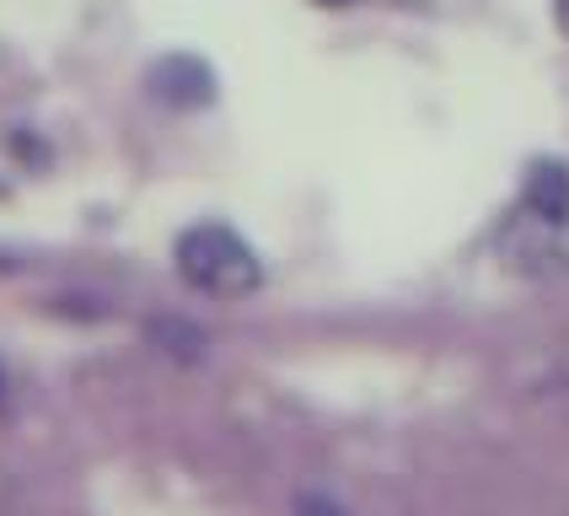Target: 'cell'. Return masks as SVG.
Returning a JSON list of instances; mask_svg holds the SVG:
<instances>
[{
  "label": "cell",
  "instance_id": "obj_4",
  "mask_svg": "<svg viewBox=\"0 0 569 516\" xmlns=\"http://www.w3.org/2000/svg\"><path fill=\"white\" fill-rule=\"evenodd\" d=\"M151 345H157L161 355H172V360H183V366H193V360H204V328L189 318H157L151 322Z\"/></svg>",
  "mask_w": 569,
  "mask_h": 516
},
{
  "label": "cell",
  "instance_id": "obj_3",
  "mask_svg": "<svg viewBox=\"0 0 569 516\" xmlns=\"http://www.w3.org/2000/svg\"><path fill=\"white\" fill-rule=\"evenodd\" d=\"M527 210L548 226L569 221V167L565 161H538L527 172Z\"/></svg>",
  "mask_w": 569,
  "mask_h": 516
},
{
  "label": "cell",
  "instance_id": "obj_7",
  "mask_svg": "<svg viewBox=\"0 0 569 516\" xmlns=\"http://www.w3.org/2000/svg\"><path fill=\"white\" fill-rule=\"evenodd\" d=\"M312 6H355V0H312Z\"/></svg>",
  "mask_w": 569,
  "mask_h": 516
},
{
  "label": "cell",
  "instance_id": "obj_1",
  "mask_svg": "<svg viewBox=\"0 0 569 516\" xmlns=\"http://www.w3.org/2000/svg\"><path fill=\"white\" fill-rule=\"evenodd\" d=\"M172 258H178L183 286L199 290V296H253L263 286V264H258L253 242L237 237L221 221L189 226L178 237V254Z\"/></svg>",
  "mask_w": 569,
  "mask_h": 516
},
{
  "label": "cell",
  "instance_id": "obj_5",
  "mask_svg": "<svg viewBox=\"0 0 569 516\" xmlns=\"http://www.w3.org/2000/svg\"><path fill=\"white\" fill-rule=\"evenodd\" d=\"M296 516H349L333 495H317V489H307V495H296Z\"/></svg>",
  "mask_w": 569,
  "mask_h": 516
},
{
  "label": "cell",
  "instance_id": "obj_6",
  "mask_svg": "<svg viewBox=\"0 0 569 516\" xmlns=\"http://www.w3.org/2000/svg\"><path fill=\"white\" fill-rule=\"evenodd\" d=\"M6 393H11V383H6V366H0V404H6Z\"/></svg>",
  "mask_w": 569,
  "mask_h": 516
},
{
  "label": "cell",
  "instance_id": "obj_2",
  "mask_svg": "<svg viewBox=\"0 0 569 516\" xmlns=\"http://www.w3.org/2000/svg\"><path fill=\"white\" fill-rule=\"evenodd\" d=\"M151 97H161L167 108H204L216 97V70L193 54H167L151 64Z\"/></svg>",
  "mask_w": 569,
  "mask_h": 516
}]
</instances>
